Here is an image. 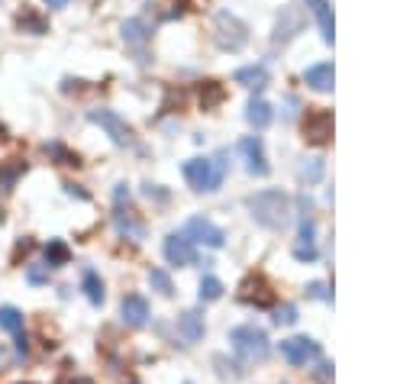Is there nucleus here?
I'll use <instances>...</instances> for the list:
<instances>
[{"label": "nucleus", "mask_w": 413, "mask_h": 384, "mask_svg": "<svg viewBox=\"0 0 413 384\" xmlns=\"http://www.w3.org/2000/svg\"><path fill=\"white\" fill-rule=\"evenodd\" d=\"M249 210L255 223L265 230H284L291 223V197L284 191H259L255 197H249Z\"/></svg>", "instance_id": "1"}, {"label": "nucleus", "mask_w": 413, "mask_h": 384, "mask_svg": "<svg viewBox=\"0 0 413 384\" xmlns=\"http://www.w3.org/2000/svg\"><path fill=\"white\" fill-rule=\"evenodd\" d=\"M184 178L194 191H217L226 178V152H217L213 159L184 161Z\"/></svg>", "instance_id": "2"}, {"label": "nucleus", "mask_w": 413, "mask_h": 384, "mask_svg": "<svg viewBox=\"0 0 413 384\" xmlns=\"http://www.w3.org/2000/svg\"><path fill=\"white\" fill-rule=\"evenodd\" d=\"M230 343L242 362H265L268 352H272L265 329H259V326H236L230 333Z\"/></svg>", "instance_id": "3"}, {"label": "nucleus", "mask_w": 413, "mask_h": 384, "mask_svg": "<svg viewBox=\"0 0 413 384\" xmlns=\"http://www.w3.org/2000/svg\"><path fill=\"white\" fill-rule=\"evenodd\" d=\"M213 33H217V46L220 49H230V52H239L249 42V29H245V23L239 20V16L232 14H217V20H213Z\"/></svg>", "instance_id": "4"}, {"label": "nucleus", "mask_w": 413, "mask_h": 384, "mask_svg": "<svg viewBox=\"0 0 413 384\" xmlns=\"http://www.w3.org/2000/svg\"><path fill=\"white\" fill-rule=\"evenodd\" d=\"M113 223H117V230L127 239H133V242H139V239L146 236L142 220H136V210H129V194L123 184L117 188V213H113Z\"/></svg>", "instance_id": "5"}, {"label": "nucleus", "mask_w": 413, "mask_h": 384, "mask_svg": "<svg viewBox=\"0 0 413 384\" xmlns=\"http://www.w3.org/2000/svg\"><path fill=\"white\" fill-rule=\"evenodd\" d=\"M87 119L97 123L100 129H107V136H110L117 146H133V129L127 126V119H119L113 110H91Z\"/></svg>", "instance_id": "6"}, {"label": "nucleus", "mask_w": 413, "mask_h": 384, "mask_svg": "<svg viewBox=\"0 0 413 384\" xmlns=\"http://www.w3.org/2000/svg\"><path fill=\"white\" fill-rule=\"evenodd\" d=\"M304 136L313 146H326L329 136H333V113L329 110H310L304 119Z\"/></svg>", "instance_id": "7"}, {"label": "nucleus", "mask_w": 413, "mask_h": 384, "mask_svg": "<svg viewBox=\"0 0 413 384\" xmlns=\"http://www.w3.org/2000/svg\"><path fill=\"white\" fill-rule=\"evenodd\" d=\"M184 236H188L191 242H203V245H210V249H220V245L226 242L223 230H220V226H213L210 220H203V217L188 220V226H184Z\"/></svg>", "instance_id": "8"}, {"label": "nucleus", "mask_w": 413, "mask_h": 384, "mask_svg": "<svg viewBox=\"0 0 413 384\" xmlns=\"http://www.w3.org/2000/svg\"><path fill=\"white\" fill-rule=\"evenodd\" d=\"M281 356L291 365H307L310 358L320 356V346H316L313 339H307V336H291V339L281 343Z\"/></svg>", "instance_id": "9"}, {"label": "nucleus", "mask_w": 413, "mask_h": 384, "mask_svg": "<svg viewBox=\"0 0 413 384\" xmlns=\"http://www.w3.org/2000/svg\"><path fill=\"white\" fill-rule=\"evenodd\" d=\"M165 259H168L171 265H194V262H197V249H194V242H191L188 236L171 233V236L165 239Z\"/></svg>", "instance_id": "10"}, {"label": "nucleus", "mask_w": 413, "mask_h": 384, "mask_svg": "<svg viewBox=\"0 0 413 384\" xmlns=\"http://www.w3.org/2000/svg\"><path fill=\"white\" fill-rule=\"evenodd\" d=\"M119 314H123V323L133 329H142L149 323V301L142 294H127L123 304H119Z\"/></svg>", "instance_id": "11"}, {"label": "nucleus", "mask_w": 413, "mask_h": 384, "mask_svg": "<svg viewBox=\"0 0 413 384\" xmlns=\"http://www.w3.org/2000/svg\"><path fill=\"white\" fill-rule=\"evenodd\" d=\"M239 152L245 155L249 175H268V159H265V149H262L259 136H245V139L239 142Z\"/></svg>", "instance_id": "12"}, {"label": "nucleus", "mask_w": 413, "mask_h": 384, "mask_svg": "<svg viewBox=\"0 0 413 384\" xmlns=\"http://www.w3.org/2000/svg\"><path fill=\"white\" fill-rule=\"evenodd\" d=\"M304 81L313 87V91L326 94L333 91V81H336V71H333V65L329 62H320V65H310L307 71H304Z\"/></svg>", "instance_id": "13"}, {"label": "nucleus", "mask_w": 413, "mask_h": 384, "mask_svg": "<svg viewBox=\"0 0 413 384\" xmlns=\"http://www.w3.org/2000/svg\"><path fill=\"white\" fill-rule=\"evenodd\" d=\"M310 7V14L316 16V23H320V33L326 42H333V36H336V23H333V7H329L326 0H304Z\"/></svg>", "instance_id": "14"}, {"label": "nucleus", "mask_w": 413, "mask_h": 384, "mask_svg": "<svg viewBox=\"0 0 413 384\" xmlns=\"http://www.w3.org/2000/svg\"><path fill=\"white\" fill-rule=\"evenodd\" d=\"M178 333H181L184 343H197V339H203V316L197 314V310H184V314L178 316Z\"/></svg>", "instance_id": "15"}, {"label": "nucleus", "mask_w": 413, "mask_h": 384, "mask_svg": "<svg viewBox=\"0 0 413 384\" xmlns=\"http://www.w3.org/2000/svg\"><path fill=\"white\" fill-rule=\"evenodd\" d=\"M301 26H304L301 10H297V7H287L284 14H281V20H278V33H274V42H284V39H291V36H297V33H301Z\"/></svg>", "instance_id": "16"}, {"label": "nucleus", "mask_w": 413, "mask_h": 384, "mask_svg": "<svg viewBox=\"0 0 413 384\" xmlns=\"http://www.w3.org/2000/svg\"><path fill=\"white\" fill-rule=\"evenodd\" d=\"M245 119H249L255 129H265V126L272 123V104H265V100H252L249 110H245Z\"/></svg>", "instance_id": "17"}, {"label": "nucleus", "mask_w": 413, "mask_h": 384, "mask_svg": "<svg viewBox=\"0 0 413 384\" xmlns=\"http://www.w3.org/2000/svg\"><path fill=\"white\" fill-rule=\"evenodd\" d=\"M81 287H85L87 301H91L94 307H100V304H104V281H100L97 272H91V268H87V272H85V281H81Z\"/></svg>", "instance_id": "18"}, {"label": "nucleus", "mask_w": 413, "mask_h": 384, "mask_svg": "<svg viewBox=\"0 0 413 384\" xmlns=\"http://www.w3.org/2000/svg\"><path fill=\"white\" fill-rule=\"evenodd\" d=\"M123 39H127L129 46H136V49H142L149 39V26L142 20H127L123 23Z\"/></svg>", "instance_id": "19"}, {"label": "nucleus", "mask_w": 413, "mask_h": 384, "mask_svg": "<svg viewBox=\"0 0 413 384\" xmlns=\"http://www.w3.org/2000/svg\"><path fill=\"white\" fill-rule=\"evenodd\" d=\"M236 81L245 84V87H265L268 84V71L262 65H252V68H239L236 71Z\"/></svg>", "instance_id": "20"}, {"label": "nucleus", "mask_w": 413, "mask_h": 384, "mask_svg": "<svg viewBox=\"0 0 413 384\" xmlns=\"http://www.w3.org/2000/svg\"><path fill=\"white\" fill-rule=\"evenodd\" d=\"M16 26H20L23 33H33V36H43L45 33V20L39 14H33V10H23V14L16 16Z\"/></svg>", "instance_id": "21"}, {"label": "nucleus", "mask_w": 413, "mask_h": 384, "mask_svg": "<svg viewBox=\"0 0 413 384\" xmlns=\"http://www.w3.org/2000/svg\"><path fill=\"white\" fill-rule=\"evenodd\" d=\"M65 262H68V245L58 242V239H52V242L45 245V265H49V268H62Z\"/></svg>", "instance_id": "22"}, {"label": "nucleus", "mask_w": 413, "mask_h": 384, "mask_svg": "<svg viewBox=\"0 0 413 384\" xmlns=\"http://www.w3.org/2000/svg\"><path fill=\"white\" fill-rule=\"evenodd\" d=\"M197 297H200V301H220V297H223V281L220 278H213V274H207V278L200 281V291H197Z\"/></svg>", "instance_id": "23"}, {"label": "nucleus", "mask_w": 413, "mask_h": 384, "mask_svg": "<svg viewBox=\"0 0 413 384\" xmlns=\"http://www.w3.org/2000/svg\"><path fill=\"white\" fill-rule=\"evenodd\" d=\"M0 329L7 333H23V314L16 307H0Z\"/></svg>", "instance_id": "24"}, {"label": "nucleus", "mask_w": 413, "mask_h": 384, "mask_svg": "<svg viewBox=\"0 0 413 384\" xmlns=\"http://www.w3.org/2000/svg\"><path fill=\"white\" fill-rule=\"evenodd\" d=\"M23 171H26V165H23V161H16V159L10 161V165H4V168H0V188L10 191V188H14V181L23 175Z\"/></svg>", "instance_id": "25"}, {"label": "nucleus", "mask_w": 413, "mask_h": 384, "mask_svg": "<svg viewBox=\"0 0 413 384\" xmlns=\"http://www.w3.org/2000/svg\"><path fill=\"white\" fill-rule=\"evenodd\" d=\"M220 100H223V87H220L217 81H207V84H203V91H200V104H203V110L217 107Z\"/></svg>", "instance_id": "26"}, {"label": "nucleus", "mask_w": 413, "mask_h": 384, "mask_svg": "<svg viewBox=\"0 0 413 384\" xmlns=\"http://www.w3.org/2000/svg\"><path fill=\"white\" fill-rule=\"evenodd\" d=\"M149 281H152V287H155V291H161L165 297H171V294H175V287H171V278L161 272V268H152V272H149Z\"/></svg>", "instance_id": "27"}, {"label": "nucleus", "mask_w": 413, "mask_h": 384, "mask_svg": "<svg viewBox=\"0 0 413 384\" xmlns=\"http://www.w3.org/2000/svg\"><path fill=\"white\" fill-rule=\"evenodd\" d=\"M301 178H304V181H310V184L320 181V178H323V159H307V161H304Z\"/></svg>", "instance_id": "28"}, {"label": "nucleus", "mask_w": 413, "mask_h": 384, "mask_svg": "<svg viewBox=\"0 0 413 384\" xmlns=\"http://www.w3.org/2000/svg\"><path fill=\"white\" fill-rule=\"evenodd\" d=\"M45 152L55 155V159H62L58 165H81V161H77V155H71L68 149H62V146H45Z\"/></svg>", "instance_id": "29"}, {"label": "nucleus", "mask_w": 413, "mask_h": 384, "mask_svg": "<svg viewBox=\"0 0 413 384\" xmlns=\"http://www.w3.org/2000/svg\"><path fill=\"white\" fill-rule=\"evenodd\" d=\"M274 320H278V323H294V320H297V310H294V307H281Z\"/></svg>", "instance_id": "30"}, {"label": "nucleus", "mask_w": 413, "mask_h": 384, "mask_svg": "<svg viewBox=\"0 0 413 384\" xmlns=\"http://www.w3.org/2000/svg\"><path fill=\"white\" fill-rule=\"evenodd\" d=\"M26 349H29V346H26V336L16 333V352H20V356H26Z\"/></svg>", "instance_id": "31"}, {"label": "nucleus", "mask_w": 413, "mask_h": 384, "mask_svg": "<svg viewBox=\"0 0 413 384\" xmlns=\"http://www.w3.org/2000/svg\"><path fill=\"white\" fill-rule=\"evenodd\" d=\"M29 281H45V272L43 268H29Z\"/></svg>", "instance_id": "32"}, {"label": "nucleus", "mask_w": 413, "mask_h": 384, "mask_svg": "<svg viewBox=\"0 0 413 384\" xmlns=\"http://www.w3.org/2000/svg\"><path fill=\"white\" fill-rule=\"evenodd\" d=\"M310 294H313V297H326V287H323V284H310Z\"/></svg>", "instance_id": "33"}, {"label": "nucleus", "mask_w": 413, "mask_h": 384, "mask_svg": "<svg viewBox=\"0 0 413 384\" xmlns=\"http://www.w3.org/2000/svg\"><path fill=\"white\" fill-rule=\"evenodd\" d=\"M45 4H49V7H68V4H71V0H45Z\"/></svg>", "instance_id": "34"}]
</instances>
